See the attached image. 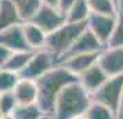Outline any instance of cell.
Listing matches in <instances>:
<instances>
[{
    "instance_id": "ba28073f",
    "label": "cell",
    "mask_w": 123,
    "mask_h": 119,
    "mask_svg": "<svg viewBox=\"0 0 123 119\" xmlns=\"http://www.w3.org/2000/svg\"><path fill=\"white\" fill-rule=\"evenodd\" d=\"M105 49V46L101 43L100 40L95 38L94 35L86 28L84 32L78 39L75 40V43L72 44V47L68 50V53L64 57H61L60 60V65H61L67 58L73 56H79V54H89V53H100Z\"/></svg>"
},
{
    "instance_id": "ffe728a7",
    "label": "cell",
    "mask_w": 123,
    "mask_h": 119,
    "mask_svg": "<svg viewBox=\"0 0 123 119\" xmlns=\"http://www.w3.org/2000/svg\"><path fill=\"white\" fill-rule=\"evenodd\" d=\"M10 1L17 7L24 22L29 21L37 11V8L42 6V0H10Z\"/></svg>"
},
{
    "instance_id": "7a4b0ae2",
    "label": "cell",
    "mask_w": 123,
    "mask_h": 119,
    "mask_svg": "<svg viewBox=\"0 0 123 119\" xmlns=\"http://www.w3.org/2000/svg\"><path fill=\"white\" fill-rule=\"evenodd\" d=\"M91 101V94L84 90L79 82L71 83L57 98L53 119H75L83 116Z\"/></svg>"
},
{
    "instance_id": "83f0119b",
    "label": "cell",
    "mask_w": 123,
    "mask_h": 119,
    "mask_svg": "<svg viewBox=\"0 0 123 119\" xmlns=\"http://www.w3.org/2000/svg\"><path fill=\"white\" fill-rule=\"evenodd\" d=\"M58 1L60 0H42V4H47V6H53L58 8Z\"/></svg>"
},
{
    "instance_id": "d6a6232c",
    "label": "cell",
    "mask_w": 123,
    "mask_h": 119,
    "mask_svg": "<svg viewBox=\"0 0 123 119\" xmlns=\"http://www.w3.org/2000/svg\"><path fill=\"white\" fill-rule=\"evenodd\" d=\"M0 119H1V116H0Z\"/></svg>"
},
{
    "instance_id": "9a60e30c",
    "label": "cell",
    "mask_w": 123,
    "mask_h": 119,
    "mask_svg": "<svg viewBox=\"0 0 123 119\" xmlns=\"http://www.w3.org/2000/svg\"><path fill=\"white\" fill-rule=\"evenodd\" d=\"M22 22L24 21L18 13L17 7L10 0H1L0 3V32Z\"/></svg>"
},
{
    "instance_id": "2e32d148",
    "label": "cell",
    "mask_w": 123,
    "mask_h": 119,
    "mask_svg": "<svg viewBox=\"0 0 123 119\" xmlns=\"http://www.w3.org/2000/svg\"><path fill=\"white\" fill-rule=\"evenodd\" d=\"M33 56V50H24V51H14L10 54L8 60H7L6 65L3 68L12 71L15 74H21L25 67L28 65V63L31 61V58Z\"/></svg>"
},
{
    "instance_id": "d4e9b609",
    "label": "cell",
    "mask_w": 123,
    "mask_h": 119,
    "mask_svg": "<svg viewBox=\"0 0 123 119\" xmlns=\"http://www.w3.org/2000/svg\"><path fill=\"white\" fill-rule=\"evenodd\" d=\"M75 1H76V0H60V1H58V10H60L62 14H65V17H67V13L69 11V8L73 6Z\"/></svg>"
},
{
    "instance_id": "4dcf8cb0",
    "label": "cell",
    "mask_w": 123,
    "mask_h": 119,
    "mask_svg": "<svg viewBox=\"0 0 123 119\" xmlns=\"http://www.w3.org/2000/svg\"><path fill=\"white\" fill-rule=\"evenodd\" d=\"M113 1H116V3H117V1H119V0H113Z\"/></svg>"
},
{
    "instance_id": "30bf717a",
    "label": "cell",
    "mask_w": 123,
    "mask_h": 119,
    "mask_svg": "<svg viewBox=\"0 0 123 119\" xmlns=\"http://www.w3.org/2000/svg\"><path fill=\"white\" fill-rule=\"evenodd\" d=\"M108 75L105 74V71L101 68V65L98 63L94 64L91 68L87 71H84L83 74H80L78 76V82L82 85L86 91H89L90 94H93L94 91H97L101 86L108 80Z\"/></svg>"
},
{
    "instance_id": "f546056e",
    "label": "cell",
    "mask_w": 123,
    "mask_h": 119,
    "mask_svg": "<svg viewBox=\"0 0 123 119\" xmlns=\"http://www.w3.org/2000/svg\"><path fill=\"white\" fill-rule=\"evenodd\" d=\"M75 119H86L84 116H79V118H75Z\"/></svg>"
},
{
    "instance_id": "603a6c76",
    "label": "cell",
    "mask_w": 123,
    "mask_h": 119,
    "mask_svg": "<svg viewBox=\"0 0 123 119\" xmlns=\"http://www.w3.org/2000/svg\"><path fill=\"white\" fill-rule=\"evenodd\" d=\"M19 75L8 71L6 68H0V94L3 93H10L14 90V87L19 82Z\"/></svg>"
},
{
    "instance_id": "3957f363",
    "label": "cell",
    "mask_w": 123,
    "mask_h": 119,
    "mask_svg": "<svg viewBox=\"0 0 123 119\" xmlns=\"http://www.w3.org/2000/svg\"><path fill=\"white\" fill-rule=\"evenodd\" d=\"M86 28H87V22L75 24V22H68L67 21L62 26H60L54 32L47 35L44 49L49 50L50 53H53L58 58V65H60L61 57L67 54L68 50L75 43V40L83 33Z\"/></svg>"
},
{
    "instance_id": "4316f807",
    "label": "cell",
    "mask_w": 123,
    "mask_h": 119,
    "mask_svg": "<svg viewBox=\"0 0 123 119\" xmlns=\"http://www.w3.org/2000/svg\"><path fill=\"white\" fill-rule=\"evenodd\" d=\"M116 119H123V94H122V100H120V104H119V108H117V112H116Z\"/></svg>"
},
{
    "instance_id": "484cf974",
    "label": "cell",
    "mask_w": 123,
    "mask_h": 119,
    "mask_svg": "<svg viewBox=\"0 0 123 119\" xmlns=\"http://www.w3.org/2000/svg\"><path fill=\"white\" fill-rule=\"evenodd\" d=\"M10 54H11V51L7 50L3 44H0V68H3V67L6 65L7 60H8V57H10Z\"/></svg>"
},
{
    "instance_id": "8992f818",
    "label": "cell",
    "mask_w": 123,
    "mask_h": 119,
    "mask_svg": "<svg viewBox=\"0 0 123 119\" xmlns=\"http://www.w3.org/2000/svg\"><path fill=\"white\" fill-rule=\"evenodd\" d=\"M29 21L36 24L42 31H44L49 35L67 22V17L57 7L42 4Z\"/></svg>"
},
{
    "instance_id": "277c9868",
    "label": "cell",
    "mask_w": 123,
    "mask_h": 119,
    "mask_svg": "<svg viewBox=\"0 0 123 119\" xmlns=\"http://www.w3.org/2000/svg\"><path fill=\"white\" fill-rule=\"evenodd\" d=\"M122 94H123V75L111 76V78H108V80L98 90L91 94V100L106 105L109 109H112L116 113L120 100H122Z\"/></svg>"
},
{
    "instance_id": "6da1fadb",
    "label": "cell",
    "mask_w": 123,
    "mask_h": 119,
    "mask_svg": "<svg viewBox=\"0 0 123 119\" xmlns=\"http://www.w3.org/2000/svg\"><path fill=\"white\" fill-rule=\"evenodd\" d=\"M35 82L37 86V105L40 111L43 115L53 116L54 105L60 93L71 83L78 82V76L64 65H57Z\"/></svg>"
},
{
    "instance_id": "9c48e42d",
    "label": "cell",
    "mask_w": 123,
    "mask_h": 119,
    "mask_svg": "<svg viewBox=\"0 0 123 119\" xmlns=\"http://www.w3.org/2000/svg\"><path fill=\"white\" fill-rule=\"evenodd\" d=\"M98 64L109 78L123 75V47H105L101 51Z\"/></svg>"
},
{
    "instance_id": "5b68a950",
    "label": "cell",
    "mask_w": 123,
    "mask_h": 119,
    "mask_svg": "<svg viewBox=\"0 0 123 119\" xmlns=\"http://www.w3.org/2000/svg\"><path fill=\"white\" fill-rule=\"evenodd\" d=\"M57 65H58V58L53 53H50L46 49L36 50L33 51V56L28 63V65L19 74V78L29 80H37L40 76L47 74L50 69H53Z\"/></svg>"
},
{
    "instance_id": "5bb4252c",
    "label": "cell",
    "mask_w": 123,
    "mask_h": 119,
    "mask_svg": "<svg viewBox=\"0 0 123 119\" xmlns=\"http://www.w3.org/2000/svg\"><path fill=\"white\" fill-rule=\"evenodd\" d=\"M22 31L25 40H26V44L31 50L36 51L44 49L47 33L44 31H42L36 24L31 22V21H25V22H22Z\"/></svg>"
},
{
    "instance_id": "8fae6325",
    "label": "cell",
    "mask_w": 123,
    "mask_h": 119,
    "mask_svg": "<svg viewBox=\"0 0 123 119\" xmlns=\"http://www.w3.org/2000/svg\"><path fill=\"white\" fill-rule=\"evenodd\" d=\"M0 44H3L7 50H10L11 53L31 50L28 47V44H26L25 36H24L22 24L14 25L11 28L0 32Z\"/></svg>"
},
{
    "instance_id": "7c38bea8",
    "label": "cell",
    "mask_w": 123,
    "mask_h": 119,
    "mask_svg": "<svg viewBox=\"0 0 123 119\" xmlns=\"http://www.w3.org/2000/svg\"><path fill=\"white\" fill-rule=\"evenodd\" d=\"M101 56L100 53H89V54H79V56H73L67 58L61 65H64L67 69H69L73 75L79 76L80 74H83L84 71H87L91 68L94 64L98 63Z\"/></svg>"
},
{
    "instance_id": "d6986e66",
    "label": "cell",
    "mask_w": 123,
    "mask_h": 119,
    "mask_svg": "<svg viewBox=\"0 0 123 119\" xmlns=\"http://www.w3.org/2000/svg\"><path fill=\"white\" fill-rule=\"evenodd\" d=\"M106 47H123V0L117 1L115 29Z\"/></svg>"
},
{
    "instance_id": "7402d4cb",
    "label": "cell",
    "mask_w": 123,
    "mask_h": 119,
    "mask_svg": "<svg viewBox=\"0 0 123 119\" xmlns=\"http://www.w3.org/2000/svg\"><path fill=\"white\" fill-rule=\"evenodd\" d=\"M91 14L116 15L117 3L113 0H87Z\"/></svg>"
},
{
    "instance_id": "cb8c5ba5",
    "label": "cell",
    "mask_w": 123,
    "mask_h": 119,
    "mask_svg": "<svg viewBox=\"0 0 123 119\" xmlns=\"http://www.w3.org/2000/svg\"><path fill=\"white\" fill-rule=\"evenodd\" d=\"M17 105L18 102L12 94V91L0 94V116H1V119L11 115V112L15 109Z\"/></svg>"
},
{
    "instance_id": "e0dca14e",
    "label": "cell",
    "mask_w": 123,
    "mask_h": 119,
    "mask_svg": "<svg viewBox=\"0 0 123 119\" xmlns=\"http://www.w3.org/2000/svg\"><path fill=\"white\" fill-rule=\"evenodd\" d=\"M90 14H91V11H90L87 0H76L73 3V6L69 8V11L67 13V21L75 24L87 22Z\"/></svg>"
},
{
    "instance_id": "4fadbf2b",
    "label": "cell",
    "mask_w": 123,
    "mask_h": 119,
    "mask_svg": "<svg viewBox=\"0 0 123 119\" xmlns=\"http://www.w3.org/2000/svg\"><path fill=\"white\" fill-rule=\"evenodd\" d=\"M12 94L15 97L18 105L37 104V86L35 80L19 79V82L12 90Z\"/></svg>"
},
{
    "instance_id": "1f68e13d",
    "label": "cell",
    "mask_w": 123,
    "mask_h": 119,
    "mask_svg": "<svg viewBox=\"0 0 123 119\" xmlns=\"http://www.w3.org/2000/svg\"><path fill=\"white\" fill-rule=\"evenodd\" d=\"M0 3H1V0H0Z\"/></svg>"
},
{
    "instance_id": "52a82bcc",
    "label": "cell",
    "mask_w": 123,
    "mask_h": 119,
    "mask_svg": "<svg viewBox=\"0 0 123 119\" xmlns=\"http://www.w3.org/2000/svg\"><path fill=\"white\" fill-rule=\"evenodd\" d=\"M116 22V15H104V14H90L87 19V29L106 47L111 39Z\"/></svg>"
},
{
    "instance_id": "44dd1931",
    "label": "cell",
    "mask_w": 123,
    "mask_h": 119,
    "mask_svg": "<svg viewBox=\"0 0 123 119\" xmlns=\"http://www.w3.org/2000/svg\"><path fill=\"white\" fill-rule=\"evenodd\" d=\"M83 116L86 119H116V113L104 104L91 101L90 107L87 108Z\"/></svg>"
},
{
    "instance_id": "f1b7e54d",
    "label": "cell",
    "mask_w": 123,
    "mask_h": 119,
    "mask_svg": "<svg viewBox=\"0 0 123 119\" xmlns=\"http://www.w3.org/2000/svg\"><path fill=\"white\" fill-rule=\"evenodd\" d=\"M40 119H53V116H50V115H43Z\"/></svg>"
},
{
    "instance_id": "ac0fdd59",
    "label": "cell",
    "mask_w": 123,
    "mask_h": 119,
    "mask_svg": "<svg viewBox=\"0 0 123 119\" xmlns=\"http://www.w3.org/2000/svg\"><path fill=\"white\" fill-rule=\"evenodd\" d=\"M43 112L40 111L37 104H28V105H17L15 109L3 119H40Z\"/></svg>"
}]
</instances>
